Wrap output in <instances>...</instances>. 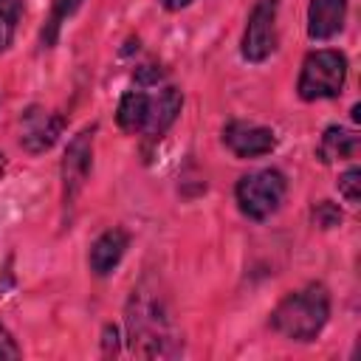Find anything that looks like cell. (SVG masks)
<instances>
[{
    "mask_svg": "<svg viewBox=\"0 0 361 361\" xmlns=\"http://www.w3.org/2000/svg\"><path fill=\"white\" fill-rule=\"evenodd\" d=\"M62 127L65 118L59 113H51L42 104H28L20 116V147L31 155H39L56 144Z\"/></svg>",
    "mask_w": 361,
    "mask_h": 361,
    "instance_id": "obj_8",
    "label": "cell"
},
{
    "mask_svg": "<svg viewBox=\"0 0 361 361\" xmlns=\"http://www.w3.org/2000/svg\"><path fill=\"white\" fill-rule=\"evenodd\" d=\"M183 107V93L175 85L161 82L155 68L141 71L135 87H130L116 107V121L124 133L161 138L178 118Z\"/></svg>",
    "mask_w": 361,
    "mask_h": 361,
    "instance_id": "obj_2",
    "label": "cell"
},
{
    "mask_svg": "<svg viewBox=\"0 0 361 361\" xmlns=\"http://www.w3.org/2000/svg\"><path fill=\"white\" fill-rule=\"evenodd\" d=\"M358 149H361V138H358L355 130H347L341 124H330L319 138L316 155H319L322 164H336V161L358 158Z\"/></svg>",
    "mask_w": 361,
    "mask_h": 361,
    "instance_id": "obj_12",
    "label": "cell"
},
{
    "mask_svg": "<svg viewBox=\"0 0 361 361\" xmlns=\"http://www.w3.org/2000/svg\"><path fill=\"white\" fill-rule=\"evenodd\" d=\"M330 322V290L322 282H307L271 310V327L288 341H316Z\"/></svg>",
    "mask_w": 361,
    "mask_h": 361,
    "instance_id": "obj_3",
    "label": "cell"
},
{
    "mask_svg": "<svg viewBox=\"0 0 361 361\" xmlns=\"http://www.w3.org/2000/svg\"><path fill=\"white\" fill-rule=\"evenodd\" d=\"M285 192H288V180L279 169H254L237 180L234 200L248 220L262 223L279 212Z\"/></svg>",
    "mask_w": 361,
    "mask_h": 361,
    "instance_id": "obj_5",
    "label": "cell"
},
{
    "mask_svg": "<svg viewBox=\"0 0 361 361\" xmlns=\"http://www.w3.org/2000/svg\"><path fill=\"white\" fill-rule=\"evenodd\" d=\"M130 248V234L121 226H113L107 231H102L93 243H90V254H87V265L96 276H110L118 262L124 259Z\"/></svg>",
    "mask_w": 361,
    "mask_h": 361,
    "instance_id": "obj_10",
    "label": "cell"
},
{
    "mask_svg": "<svg viewBox=\"0 0 361 361\" xmlns=\"http://www.w3.org/2000/svg\"><path fill=\"white\" fill-rule=\"evenodd\" d=\"M79 3H82V0H54V6H51V17L45 20L42 34H39L42 48H54V42H56V37H59L62 23H65V20L79 8Z\"/></svg>",
    "mask_w": 361,
    "mask_h": 361,
    "instance_id": "obj_13",
    "label": "cell"
},
{
    "mask_svg": "<svg viewBox=\"0 0 361 361\" xmlns=\"http://www.w3.org/2000/svg\"><path fill=\"white\" fill-rule=\"evenodd\" d=\"M20 355H23V347L17 344L11 330L6 324H0V358H20Z\"/></svg>",
    "mask_w": 361,
    "mask_h": 361,
    "instance_id": "obj_17",
    "label": "cell"
},
{
    "mask_svg": "<svg viewBox=\"0 0 361 361\" xmlns=\"http://www.w3.org/2000/svg\"><path fill=\"white\" fill-rule=\"evenodd\" d=\"M276 11L279 0H257L251 6L240 42V54L245 62L259 65L276 51Z\"/></svg>",
    "mask_w": 361,
    "mask_h": 361,
    "instance_id": "obj_6",
    "label": "cell"
},
{
    "mask_svg": "<svg viewBox=\"0 0 361 361\" xmlns=\"http://www.w3.org/2000/svg\"><path fill=\"white\" fill-rule=\"evenodd\" d=\"M124 327L130 353L138 358H175L183 353V338L172 307L158 282L149 276L133 288L124 310Z\"/></svg>",
    "mask_w": 361,
    "mask_h": 361,
    "instance_id": "obj_1",
    "label": "cell"
},
{
    "mask_svg": "<svg viewBox=\"0 0 361 361\" xmlns=\"http://www.w3.org/2000/svg\"><path fill=\"white\" fill-rule=\"evenodd\" d=\"M313 223L319 228H333V226L341 223V209L336 203H330V200H319L313 206Z\"/></svg>",
    "mask_w": 361,
    "mask_h": 361,
    "instance_id": "obj_16",
    "label": "cell"
},
{
    "mask_svg": "<svg viewBox=\"0 0 361 361\" xmlns=\"http://www.w3.org/2000/svg\"><path fill=\"white\" fill-rule=\"evenodd\" d=\"M116 338H118L116 327H113V324H107V327H104V353H107V355L118 353V341H116Z\"/></svg>",
    "mask_w": 361,
    "mask_h": 361,
    "instance_id": "obj_18",
    "label": "cell"
},
{
    "mask_svg": "<svg viewBox=\"0 0 361 361\" xmlns=\"http://www.w3.org/2000/svg\"><path fill=\"white\" fill-rule=\"evenodd\" d=\"M347 82V56L336 48L310 51L302 62L296 93L302 102H322L336 99Z\"/></svg>",
    "mask_w": 361,
    "mask_h": 361,
    "instance_id": "obj_4",
    "label": "cell"
},
{
    "mask_svg": "<svg viewBox=\"0 0 361 361\" xmlns=\"http://www.w3.org/2000/svg\"><path fill=\"white\" fill-rule=\"evenodd\" d=\"M223 147L234 158H262L276 149V133L271 127L234 118L223 127Z\"/></svg>",
    "mask_w": 361,
    "mask_h": 361,
    "instance_id": "obj_9",
    "label": "cell"
},
{
    "mask_svg": "<svg viewBox=\"0 0 361 361\" xmlns=\"http://www.w3.org/2000/svg\"><path fill=\"white\" fill-rule=\"evenodd\" d=\"M23 0H0V54L11 48L17 25L23 20Z\"/></svg>",
    "mask_w": 361,
    "mask_h": 361,
    "instance_id": "obj_14",
    "label": "cell"
},
{
    "mask_svg": "<svg viewBox=\"0 0 361 361\" xmlns=\"http://www.w3.org/2000/svg\"><path fill=\"white\" fill-rule=\"evenodd\" d=\"M338 195L350 203V206H355L358 200H361V169L358 166H350L344 175H338Z\"/></svg>",
    "mask_w": 361,
    "mask_h": 361,
    "instance_id": "obj_15",
    "label": "cell"
},
{
    "mask_svg": "<svg viewBox=\"0 0 361 361\" xmlns=\"http://www.w3.org/2000/svg\"><path fill=\"white\" fill-rule=\"evenodd\" d=\"M93 135H96V124H87L82 127L65 147V155H62V203L65 209L73 206V200L79 197L90 169H93Z\"/></svg>",
    "mask_w": 361,
    "mask_h": 361,
    "instance_id": "obj_7",
    "label": "cell"
},
{
    "mask_svg": "<svg viewBox=\"0 0 361 361\" xmlns=\"http://www.w3.org/2000/svg\"><path fill=\"white\" fill-rule=\"evenodd\" d=\"M3 172H6V155L0 152V178H3Z\"/></svg>",
    "mask_w": 361,
    "mask_h": 361,
    "instance_id": "obj_20",
    "label": "cell"
},
{
    "mask_svg": "<svg viewBox=\"0 0 361 361\" xmlns=\"http://www.w3.org/2000/svg\"><path fill=\"white\" fill-rule=\"evenodd\" d=\"M166 11H180V8H186V6H192L195 0H158Z\"/></svg>",
    "mask_w": 361,
    "mask_h": 361,
    "instance_id": "obj_19",
    "label": "cell"
},
{
    "mask_svg": "<svg viewBox=\"0 0 361 361\" xmlns=\"http://www.w3.org/2000/svg\"><path fill=\"white\" fill-rule=\"evenodd\" d=\"M347 20V0H310L307 3V37L322 42L336 37Z\"/></svg>",
    "mask_w": 361,
    "mask_h": 361,
    "instance_id": "obj_11",
    "label": "cell"
}]
</instances>
